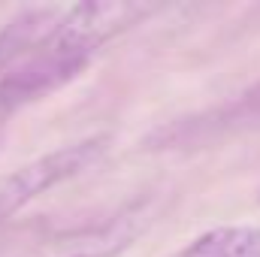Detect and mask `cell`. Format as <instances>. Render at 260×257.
Masks as SVG:
<instances>
[{"label": "cell", "mask_w": 260, "mask_h": 257, "mask_svg": "<svg viewBox=\"0 0 260 257\" xmlns=\"http://www.w3.org/2000/svg\"><path fill=\"white\" fill-rule=\"evenodd\" d=\"M142 227H145L142 209H127L100 227H82L64 236H55L37 245L27 257H115L127 245H133Z\"/></svg>", "instance_id": "cell-2"}, {"label": "cell", "mask_w": 260, "mask_h": 257, "mask_svg": "<svg viewBox=\"0 0 260 257\" xmlns=\"http://www.w3.org/2000/svg\"><path fill=\"white\" fill-rule=\"evenodd\" d=\"M176 257H260V227H218L197 236Z\"/></svg>", "instance_id": "cell-4"}, {"label": "cell", "mask_w": 260, "mask_h": 257, "mask_svg": "<svg viewBox=\"0 0 260 257\" xmlns=\"http://www.w3.org/2000/svg\"><path fill=\"white\" fill-rule=\"evenodd\" d=\"M67 6H46V9H30L24 15H18L15 21H9L0 30V73L9 70L18 61L34 58L55 34L61 15Z\"/></svg>", "instance_id": "cell-3"}, {"label": "cell", "mask_w": 260, "mask_h": 257, "mask_svg": "<svg viewBox=\"0 0 260 257\" xmlns=\"http://www.w3.org/2000/svg\"><path fill=\"white\" fill-rule=\"evenodd\" d=\"M109 148V136H88L73 145L55 148L24 167H18L3 185H0V221L12 218L18 209H24L40 194L52 191L70 179L82 176L88 167H94Z\"/></svg>", "instance_id": "cell-1"}]
</instances>
